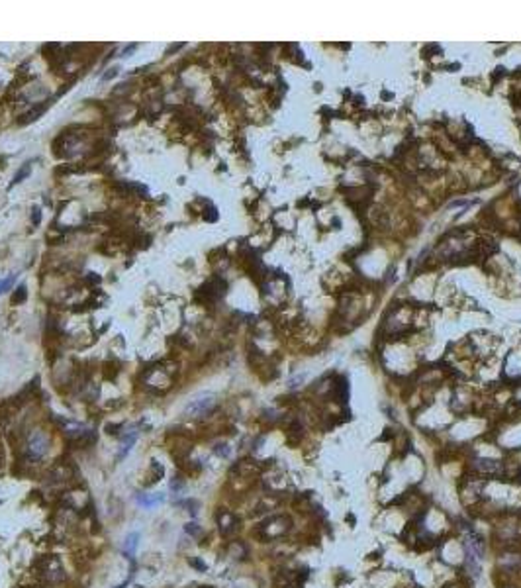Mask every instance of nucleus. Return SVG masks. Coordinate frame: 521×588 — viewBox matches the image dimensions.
I'll list each match as a JSON object with an SVG mask.
<instances>
[{
    "mask_svg": "<svg viewBox=\"0 0 521 588\" xmlns=\"http://www.w3.org/2000/svg\"><path fill=\"white\" fill-rule=\"evenodd\" d=\"M12 280H14V276H10V278H6V280H0V292H4L6 288H10Z\"/></svg>",
    "mask_w": 521,
    "mask_h": 588,
    "instance_id": "nucleus-13",
    "label": "nucleus"
},
{
    "mask_svg": "<svg viewBox=\"0 0 521 588\" xmlns=\"http://www.w3.org/2000/svg\"><path fill=\"white\" fill-rule=\"evenodd\" d=\"M135 439H137V431H130V433H126V435H124L122 449H120V453H118V461L130 453V449H131V445L135 443Z\"/></svg>",
    "mask_w": 521,
    "mask_h": 588,
    "instance_id": "nucleus-7",
    "label": "nucleus"
},
{
    "mask_svg": "<svg viewBox=\"0 0 521 588\" xmlns=\"http://www.w3.org/2000/svg\"><path fill=\"white\" fill-rule=\"evenodd\" d=\"M214 406H216V396L214 394H202V396L190 400L186 404L184 412L190 418H202V416H206V414H210L214 410Z\"/></svg>",
    "mask_w": 521,
    "mask_h": 588,
    "instance_id": "nucleus-1",
    "label": "nucleus"
},
{
    "mask_svg": "<svg viewBox=\"0 0 521 588\" xmlns=\"http://www.w3.org/2000/svg\"><path fill=\"white\" fill-rule=\"evenodd\" d=\"M192 565H194L196 569H200V571H206V565H204L202 561H192Z\"/></svg>",
    "mask_w": 521,
    "mask_h": 588,
    "instance_id": "nucleus-15",
    "label": "nucleus"
},
{
    "mask_svg": "<svg viewBox=\"0 0 521 588\" xmlns=\"http://www.w3.org/2000/svg\"><path fill=\"white\" fill-rule=\"evenodd\" d=\"M135 502L139 506H143V508H153V506H159V504L165 502V496L163 494H141L139 492L135 496Z\"/></svg>",
    "mask_w": 521,
    "mask_h": 588,
    "instance_id": "nucleus-4",
    "label": "nucleus"
},
{
    "mask_svg": "<svg viewBox=\"0 0 521 588\" xmlns=\"http://www.w3.org/2000/svg\"><path fill=\"white\" fill-rule=\"evenodd\" d=\"M184 532H186L188 535H192V537H198V535H200V528H198V524L190 522V524L184 526Z\"/></svg>",
    "mask_w": 521,
    "mask_h": 588,
    "instance_id": "nucleus-10",
    "label": "nucleus"
},
{
    "mask_svg": "<svg viewBox=\"0 0 521 588\" xmlns=\"http://www.w3.org/2000/svg\"><path fill=\"white\" fill-rule=\"evenodd\" d=\"M43 579L47 583H61L65 579L63 575V567L55 557H47L43 559Z\"/></svg>",
    "mask_w": 521,
    "mask_h": 588,
    "instance_id": "nucleus-3",
    "label": "nucleus"
},
{
    "mask_svg": "<svg viewBox=\"0 0 521 588\" xmlns=\"http://www.w3.org/2000/svg\"><path fill=\"white\" fill-rule=\"evenodd\" d=\"M26 296H28V290H26V286L22 284V286L16 288V294L12 296V302H14V304H20V302L26 300Z\"/></svg>",
    "mask_w": 521,
    "mask_h": 588,
    "instance_id": "nucleus-9",
    "label": "nucleus"
},
{
    "mask_svg": "<svg viewBox=\"0 0 521 588\" xmlns=\"http://www.w3.org/2000/svg\"><path fill=\"white\" fill-rule=\"evenodd\" d=\"M182 486H184V482L180 481V479H173V481H171V490H173V492H180Z\"/></svg>",
    "mask_w": 521,
    "mask_h": 588,
    "instance_id": "nucleus-11",
    "label": "nucleus"
},
{
    "mask_svg": "<svg viewBox=\"0 0 521 588\" xmlns=\"http://www.w3.org/2000/svg\"><path fill=\"white\" fill-rule=\"evenodd\" d=\"M216 455H219V457H227V455H229V447H227V445H217V447H216Z\"/></svg>",
    "mask_w": 521,
    "mask_h": 588,
    "instance_id": "nucleus-12",
    "label": "nucleus"
},
{
    "mask_svg": "<svg viewBox=\"0 0 521 588\" xmlns=\"http://www.w3.org/2000/svg\"><path fill=\"white\" fill-rule=\"evenodd\" d=\"M118 75V67H114V69H110V73H106L104 75V81H108V79H112V77H116Z\"/></svg>",
    "mask_w": 521,
    "mask_h": 588,
    "instance_id": "nucleus-14",
    "label": "nucleus"
},
{
    "mask_svg": "<svg viewBox=\"0 0 521 588\" xmlns=\"http://www.w3.org/2000/svg\"><path fill=\"white\" fill-rule=\"evenodd\" d=\"M38 222H40V210L36 208V210H34V224H38Z\"/></svg>",
    "mask_w": 521,
    "mask_h": 588,
    "instance_id": "nucleus-16",
    "label": "nucleus"
},
{
    "mask_svg": "<svg viewBox=\"0 0 521 588\" xmlns=\"http://www.w3.org/2000/svg\"><path fill=\"white\" fill-rule=\"evenodd\" d=\"M30 171H32V167H30V163H26V165H24V167H22V169L16 173V177L12 179V186H14V184H18V182H20L24 177H28V175H30Z\"/></svg>",
    "mask_w": 521,
    "mask_h": 588,
    "instance_id": "nucleus-8",
    "label": "nucleus"
},
{
    "mask_svg": "<svg viewBox=\"0 0 521 588\" xmlns=\"http://www.w3.org/2000/svg\"><path fill=\"white\" fill-rule=\"evenodd\" d=\"M47 449H49V437L40 429L32 431L28 437V453L34 459H42L47 453Z\"/></svg>",
    "mask_w": 521,
    "mask_h": 588,
    "instance_id": "nucleus-2",
    "label": "nucleus"
},
{
    "mask_svg": "<svg viewBox=\"0 0 521 588\" xmlns=\"http://www.w3.org/2000/svg\"><path fill=\"white\" fill-rule=\"evenodd\" d=\"M137 545H139V534L133 532V534L128 535L126 541H124V555H126L128 559H131L133 553H135V549H137Z\"/></svg>",
    "mask_w": 521,
    "mask_h": 588,
    "instance_id": "nucleus-6",
    "label": "nucleus"
},
{
    "mask_svg": "<svg viewBox=\"0 0 521 588\" xmlns=\"http://www.w3.org/2000/svg\"><path fill=\"white\" fill-rule=\"evenodd\" d=\"M217 524H219V530H221V534L223 535H229L231 532H233V524H235V520H233V516L229 514V512H219L217 516Z\"/></svg>",
    "mask_w": 521,
    "mask_h": 588,
    "instance_id": "nucleus-5",
    "label": "nucleus"
}]
</instances>
